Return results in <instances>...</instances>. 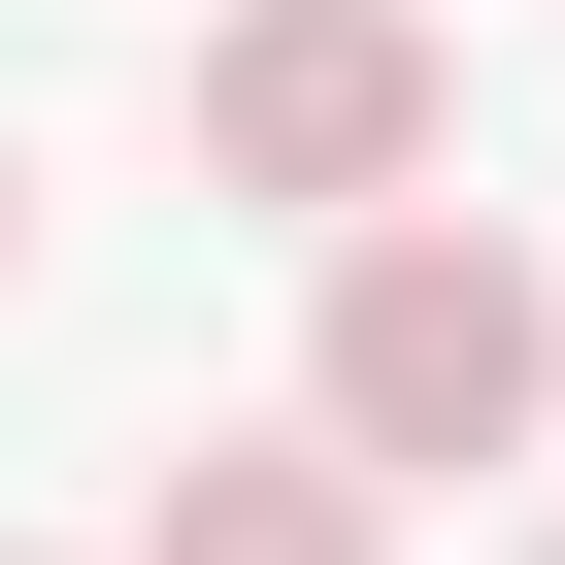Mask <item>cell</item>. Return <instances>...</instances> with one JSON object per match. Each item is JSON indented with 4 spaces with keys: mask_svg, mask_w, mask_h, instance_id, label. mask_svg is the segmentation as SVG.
<instances>
[{
    "mask_svg": "<svg viewBox=\"0 0 565 565\" xmlns=\"http://www.w3.org/2000/svg\"><path fill=\"white\" fill-rule=\"evenodd\" d=\"M300 433H366L399 499H433V466H532V433H565V300H532V233L366 200V233H333V333H300Z\"/></svg>",
    "mask_w": 565,
    "mask_h": 565,
    "instance_id": "cell-1",
    "label": "cell"
},
{
    "mask_svg": "<svg viewBox=\"0 0 565 565\" xmlns=\"http://www.w3.org/2000/svg\"><path fill=\"white\" fill-rule=\"evenodd\" d=\"M433 134H466L433 0H233V34H200V200L366 233V200H433Z\"/></svg>",
    "mask_w": 565,
    "mask_h": 565,
    "instance_id": "cell-2",
    "label": "cell"
},
{
    "mask_svg": "<svg viewBox=\"0 0 565 565\" xmlns=\"http://www.w3.org/2000/svg\"><path fill=\"white\" fill-rule=\"evenodd\" d=\"M134 565H399V466L366 433H233V466L134 499Z\"/></svg>",
    "mask_w": 565,
    "mask_h": 565,
    "instance_id": "cell-3",
    "label": "cell"
},
{
    "mask_svg": "<svg viewBox=\"0 0 565 565\" xmlns=\"http://www.w3.org/2000/svg\"><path fill=\"white\" fill-rule=\"evenodd\" d=\"M0 266H34V167H0Z\"/></svg>",
    "mask_w": 565,
    "mask_h": 565,
    "instance_id": "cell-4",
    "label": "cell"
},
{
    "mask_svg": "<svg viewBox=\"0 0 565 565\" xmlns=\"http://www.w3.org/2000/svg\"><path fill=\"white\" fill-rule=\"evenodd\" d=\"M532 565H565V532H532Z\"/></svg>",
    "mask_w": 565,
    "mask_h": 565,
    "instance_id": "cell-5",
    "label": "cell"
}]
</instances>
